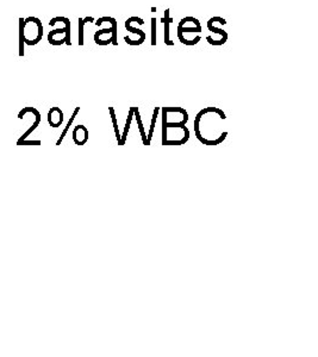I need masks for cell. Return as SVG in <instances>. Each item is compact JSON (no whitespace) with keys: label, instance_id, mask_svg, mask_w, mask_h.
Wrapping results in <instances>:
<instances>
[{"label":"cell","instance_id":"obj_1","mask_svg":"<svg viewBox=\"0 0 318 357\" xmlns=\"http://www.w3.org/2000/svg\"><path fill=\"white\" fill-rule=\"evenodd\" d=\"M172 22H173V20L169 17V8H166L162 23L165 24V43H166V45H169V47L174 45V42L172 41L171 35H169V25H171Z\"/></svg>","mask_w":318,"mask_h":357},{"label":"cell","instance_id":"obj_2","mask_svg":"<svg viewBox=\"0 0 318 357\" xmlns=\"http://www.w3.org/2000/svg\"><path fill=\"white\" fill-rule=\"evenodd\" d=\"M202 33V25L195 24L193 26H185L181 22H180L179 25H178V38L181 40L183 37H184L185 33Z\"/></svg>","mask_w":318,"mask_h":357},{"label":"cell","instance_id":"obj_3","mask_svg":"<svg viewBox=\"0 0 318 357\" xmlns=\"http://www.w3.org/2000/svg\"><path fill=\"white\" fill-rule=\"evenodd\" d=\"M208 29L211 31V33H213L215 35L220 37V38H218V40H220V45H225L227 40H228V33H227V31H225L223 29H218L216 28V26H213V25H212L211 20H209Z\"/></svg>","mask_w":318,"mask_h":357},{"label":"cell","instance_id":"obj_4","mask_svg":"<svg viewBox=\"0 0 318 357\" xmlns=\"http://www.w3.org/2000/svg\"><path fill=\"white\" fill-rule=\"evenodd\" d=\"M132 21H134V17H130V18H129V20H128V21L126 22V29H127L129 33L137 35L141 41H146V38H147V33H144V31H143V30H141V29L134 28V26H132Z\"/></svg>","mask_w":318,"mask_h":357},{"label":"cell","instance_id":"obj_5","mask_svg":"<svg viewBox=\"0 0 318 357\" xmlns=\"http://www.w3.org/2000/svg\"><path fill=\"white\" fill-rule=\"evenodd\" d=\"M132 117H134V107H130L129 114H128L127 123H126V126H124V131H123V135H121V146H124L126 142H127L128 134H129V130H130Z\"/></svg>","mask_w":318,"mask_h":357},{"label":"cell","instance_id":"obj_6","mask_svg":"<svg viewBox=\"0 0 318 357\" xmlns=\"http://www.w3.org/2000/svg\"><path fill=\"white\" fill-rule=\"evenodd\" d=\"M134 116L135 118H136V121H137V126H139V132H141L143 144H144V146H147V135L144 132V128H143L142 119H141L139 107H134Z\"/></svg>","mask_w":318,"mask_h":357},{"label":"cell","instance_id":"obj_7","mask_svg":"<svg viewBox=\"0 0 318 357\" xmlns=\"http://www.w3.org/2000/svg\"><path fill=\"white\" fill-rule=\"evenodd\" d=\"M160 107H156L154 109V114H153V118H151V129H149V134L147 137V146H151V137L154 134V129H156V119H158V114H159Z\"/></svg>","mask_w":318,"mask_h":357},{"label":"cell","instance_id":"obj_8","mask_svg":"<svg viewBox=\"0 0 318 357\" xmlns=\"http://www.w3.org/2000/svg\"><path fill=\"white\" fill-rule=\"evenodd\" d=\"M111 114V119H112V123H114V134H116V138H117V141H119V144L121 146V134H119V122H117V117H116V114H114V107H110L109 109Z\"/></svg>","mask_w":318,"mask_h":357},{"label":"cell","instance_id":"obj_9","mask_svg":"<svg viewBox=\"0 0 318 357\" xmlns=\"http://www.w3.org/2000/svg\"><path fill=\"white\" fill-rule=\"evenodd\" d=\"M89 22H93V18L92 17H87L86 20H79V28H80V38H79V43L80 45H84V25L85 23H89Z\"/></svg>","mask_w":318,"mask_h":357},{"label":"cell","instance_id":"obj_10","mask_svg":"<svg viewBox=\"0 0 318 357\" xmlns=\"http://www.w3.org/2000/svg\"><path fill=\"white\" fill-rule=\"evenodd\" d=\"M151 45H156V18H151Z\"/></svg>","mask_w":318,"mask_h":357}]
</instances>
